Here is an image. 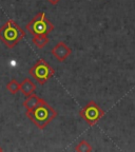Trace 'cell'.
I'll list each match as a JSON object with an SVG mask.
<instances>
[{
  "mask_svg": "<svg viewBox=\"0 0 135 152\" xmlns=\"http://www.w3.org/2000/svg\"><path fill=\"white\" fill-rule=\"evenodd\" d=\"M26 116L37 128L43 130L57 116V111L42 99L35 109L26 112Z\"/></svg>",
  "mask_w": 135,
  "mask_h": 152,
  "instance_id": "obj_1",
  "label": "cell"
},
{
  "mask_svg": "<svg viewBox=\"0 0 135 152\" xmlns=\"http://www.w3.org/2000/svg\"><path fill=\"white\" fill-rule=\"evenodd\" d=\"M24 36H26V33L22 30V28L13 19H9L0 28V41L9 49L16 47L17 43H19V41Z\"/></svg>",
  "mask_w": 135,
  "mask_h": 152,
  "instance_id": "obj_2",
  "label": "cell"
},
{
  "mask_svg": "<svg viewBox=\"0 0 135 152\" xmlns=\"http://www.w3.org/2000/svg\"><path fill=\"white\" fill-rule=\"evenodd\" d=\"M28 30L32 35H47L54 31V24L49 20L45 12H39L26 24Z\"/></svg>",
  "mask_w": 135,
  "mask_h": 152,
  "instance_id": "obj_3",
  "label": "cell"
},
{
  "mask_svg": "<svg viewBox=\"0 0 135 152\" xmlns=\"http://www.w3.org/2000/svg\"><path fill=\"white\" fill-rule=\"evenodd\" d=\"M28 73L32 77H34V79L39 85H45L49 79H51L54 76L55 70L47 60L39 59L30 69Z\"/></svg>",
  "mask_w": 135,
  "mask_h": 152,
  "instance_id": "obj_4",
  "label": "cell"
},
{
  "mask_svg": "<svg viewBox=\"0 0 135 152\" xmlns=\"http://www.w3.org/2000/svg\"><path fill=\"white\" fill-rule=\"evenodd\" d=\"M80 117L88 124L89 126H94L104 115V111L94 100H91L79 111Z\"/></svg>",
  "mask_w": 135,
  "mask_h": 152,
  "instance_id": "obj_5",
  "label": "cell"
},
{
  "mask_svg": "<svg viewBox=\"0 0 135 152\" xmlns=\"http://www.w3.org/2000/svg\"><path fill=\"white\" fill-rule=\"evenodd\" d=\"M72 54V49L69 48L62 41H59L56 43L54 48L52 49V55L56 58L58 61L62 62Z\"/></svg>",
  "mask_w": 135,
  "mask_h": 152,
  "instance_id": "obj_6",
  "label": "cell"
},
{
  "mask_svg": "<svg viewBox=\"0 0 135 152\" xmlns=\"http://www.w3.org/2000/svg\"><path fill=\"white\" fill-rule=\"evenodd\" d=\"M41 100H42V98H40L39 96H37V95L33 93V94L26 96V100L23 102V107L26 108V112L31 111V110L35 109L38 104H40Z\"/></svg>",
  "mask_w": 135,
  "mask_h": 152,
  "instance_id": "obj_7",
  "label": "cell"
},
{
  "mask_svg": "<svg viewBox=\"0 0 135 152\" xmlns=\"http://www.w3.org/2000/svg\"><path fill=\"white\" fill-rule=\"evenodd\" d=\"M36 90V86L33 81L30 78H24L22 83H20V92L24 95V96H28V95L33 94Z\"/></svg>",
  "mask_w": 135,
  "mask_h": 152,
  "instance_id": "obj_8",
  "label": "cell"
},
{
  "mask_svg": "<svg viewBox=\"0 0 135 152\" xmlns=\"http://www.w3.org/2000/svg\"><path fill=\"white\" fill-rule=\"evenodd\" d=\"M33 43L39 49H42L49 43V37L47 35H35L32 39Z\"/></svg>",
  "mask_w": 135,
  "mask_h": 152,
  "instance_id": "obj_9",
  "label": "cell"
},
{
  "mask_svg": "<svg viewBox=\"0 0 135 152\" xmlns=\"http://www.w3.org/2000/svg\"><path fill=\"white\" fill-rule=\"evenodd\" d=\"M7 90L9 91L11 94H13V95L16 94L17 92L20 91V83H19L15 78L11 79L7 85Z\"/></svg>",
  "mask_w": 135,
  "mask_h": 152,
  "instance_id": "obj_10",
  "label": "cell"
},
{
  "mask_svg": "<svg viewBox=\"0 0 135 152\" xmlns=\"http://www.w3.org/2000/svg\"><path fill=\"white\" fill-rule=\"evenodd\" d=\"M75 150L78 152H91L93 151V148L87 140H80L76 146Z\"/></svg>",
  "mask_w": 135,
  "mask_h": 152,
  "instance_id": "obj_11",
  "label": "cell"
},
{
  "mask_svg": "<svg viewBox=\"0 0 135 152\" xmlns=\"http://www.w3.org/2000/svg\"><path fill=\"white\" fill-rule=\"evenodd\" d=\"M47 2L50 3V4H52V5H56V4H58V3L60 2V0H47Z\"/></svg>",
  "mask_w": 135,
  "mask_h": 152,
  "instance_id": "obj_12",
  "label": "cell"
},
{
  "mask_svg": "<svg viewBox=\"0 0 135 152\" xmlns=\"http://www.w3.org/2000/svg\"><path fill=\"white\" fill-rule=\"evenodd\" d=\"M1 151H3V149H2L1 147H0V152H1Z\"/></svg>",
  "mask_w": 135,
  "mask_h": 152,
  "instance_id": "obj_13",
  "label": "cell"
}]
</instances>
